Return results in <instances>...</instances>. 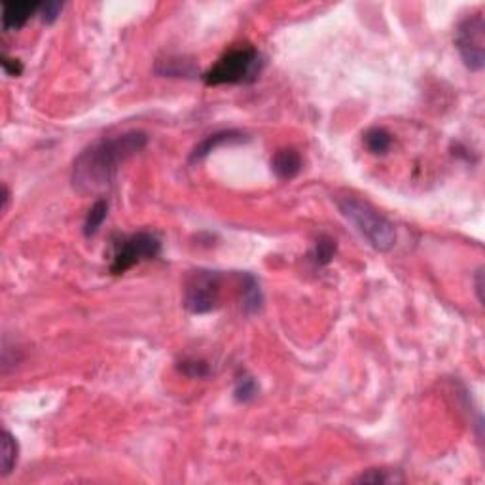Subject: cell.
<instances>
[{
    "instance_id": "obj_6",
    "label": "cell",
    "mask_w": 485,
    "mask_h": 485,
    "mask_svg": "<svg viewBox=\"0 0 485 485\" xmlns=\"http://www.w3.org/2000/svg\"><path fill=\"white\" fill-rule=\"evenodd\" d=\"M455 44L463 61L468 69L478 72L484 69V48H485V21L481 13L468 15L457 27Z\"/></svg>"
},
{
    "instance_id": "obj_5",
    "label": "cell",
    "mask_w": 485,
    "mask_h": 485,
    "mask_svg": "<svg viewBox=\"0 0 485 485\" xmlns=\"http://www.w3.org/2000/svg\"><path fill=\"white\" fill-rule=\"evenodd\" d=\"M160 250H162V242L154 233H148V231H138V233L124 237L116 245L110 271L114 275L125 273L127 269L137 266L141 261L156 258Z\"/></svg>"
},
{
    "instance_id": "obj_17",
    "label": "cell",
    "mask_w": 485,
    "mask_h": 485,
    "mask_svg": "<svg viewBox=\"0 0 485 485\" xmlns=\"http://www.w3.org/2000/svg\"><path fill=\"white\" fill-rule=\"evenodd\" d=\"M61 10H63L61 2H46V4H40L38 13H40V18H42L44 23H53V21L59 18Z\"/></svg>"
},
{
    "instance_id": "obj_2",
    "label": "cell",
    "mask_w": 485,
    "mask_h": 485,
    "mask_svg": "<svg viewBox=\"0 0 485 485\" xmlns=\"http://www.w3.org/2000/svg\"><path fill=\"white\" fill-rule=\"evenodd\" d=\"M340 212L349 224L355 226V230L366 239L373 249L387 252L396 242V228L391 220H387L381 212H377L370 203L356 198H342L337 201Z\"/></svg>"
},
{
    "instance_id": "obj_11",
    "label": "cell",
    "mask_w": 485,
    "mask_h": 485,
    "mask_svg": "<svg viewBox=\"0 0 485 485\" xmlns=\"http://www.w3.org/2000/svg\"><path fill=\"white\" fill-rule=\"evenodd\" d=\"M364 144H366V148L370 150L372 154H375V156H383L387 150L391 148L392 137L391 133L387 129H383V127H373V129L366 131V135H364Z\"/></svg>"
},
{
    "instance_id": "obj_13",
    "label": "cell",
    "mask_w": 485,
    "mask_h": 485,
    "mask_svg": "<svg viewBox=\"0 0 485 485\" xmlns=\"http://www.w3.org/2000/svg\"><path fill=\"white\" fill-rule=\"evenodd\" d=\"M261 305V292L258 280L252 275H245L242 280V307L249 313H254L260 309Z\"/></svg>"
},
{
    "instance_id": "obj_10",
    "label": "cell",
    "mask_w": 485,
    "mask_h": 485,
    "mask_svg": "<svg viewBox=\"0 0 485 485\" xmlns=\"http://www.w3.org/2000/svg\"><path fill=\"white\" fill-rule=\"evenodd\" d=\"M0 467H2V476H8L12 472L13 467L18 465L19 448L15 438L8 430L2 432V444H0Z\"/></svg>"
},
{
    "instance_id": "obj_16",
    "label": "cell",
    "mask_w": 485,
    "mask_h": 485,
    "mask_svg": "<svg viewBox=\"0 0 485 485\" xmlns=\"http://www.w3.org/2000/svg\"><path fill=\"white\" fill-rule=\"evenodd\" d=\"M256 392H258V387H256L252 377H241V380L237 381L235 399L239 402H250L256 396Z\"/></svg>"
},
{
    "instance_id": "obj_9",
    "label": "cell",
    "mask_w": 485,
    "mask_h": 485,
    "mask_svg": "<svg viewBox=\"0 0 485 485\" xmlns=\"http://www.w3.org/2000/svg\"><path fill=\"white\" fill-rule=\"evenodd\" d=\"M242 138H245V135L239 133V131H218L214 135H209V137L203 138V141L192 150L190 160H192V162H200V160L209 156L211 152H214L218 146H224V144L230 143H241Z\"/></svg>"
},
{
    "instance_id": "obj_19",
    "label": "cell",
    "mask_w": 485,
    "mask_h": 485,
    "mask_svg": "<svg viewBox=\"0 0 485 485\" xmlns=\"http://www.w3.org/2000/svg\"><path fill=\"white\" fill-rule=\"evenodd\" d=\"M2 69L8 76H19L23 72V65L18 59H10L8 56H2Z\"/></svg>"
},
{
    "instance_id": "obj_1",
    "label": "cell",
    "mask_w": 485,
    "mask_h": 485,
    "mask_svg": "<svg viewBox=\"0 0 485 485\" xmlns=\"http://www.w3.org/2000/svg\"><path fill=\"white\" fill-rule=\"evenodd\" d=\"M146 133L127 131L89 144L72 165V188L80 195H99L112 186L122 163L146 146Z\"/></svg>"
},
{
    "instance_id": "obj_4",
    "label": "cell",
    "mask_w": 485,
    "mask_h": 485,
    "mask_svg": "<svg viewBox=\"0 0 485 485\" xmlns=\"http://www.w3.org/2000/svg\"><path fill=\"white\" fill-rule=\"evenodd\" d=\"M222 292V277L218 271L198 269L193 271L184 286V305L190 313L203 315L216 309Z\"/></svg>"
},
{
    "instance_id": "obj_3",
    "label": "cell",
    "mask_w": 485,
    "mask_h": 485,
    "mask_svg": "<svg viewBox=\"0 0 485 485\" xmlns=\"http://www.w3.org/2000/svg\"><path fill=\"white\" fill-rule=\"evenodd\" d=\"M264 61L260 51L250 44L235 46L220 57L211 69L203 75L207 86H224V84H247L260 75Z\"/></svg>"
},
{
    "instance_id": "obj_14",
    "label": "cell",
    "mask_w": 485,
    "mask_h": 485,
    "mask_svg": "<svg viewBox=\"0 0 485 485\" xmlns=\"http://www.w3.org/2000/svg\"><path fill=\"white\" fill-rule=\"evenodd\" d=\"M355 481L356 484H396L402 481V478L385 468H372L366 474H361Z\"/></svg>"
},
{
    "instance_id": "obj_12",
    "label": "cell",
    "mask_w": 485,
    "mask_h": 485,
    "mask_svg": "<svg viewBox=\"0 0 485 485\" xmlns=\"http://www.w3.org/2000/svg\"><path fill=\"white\" fill-rule=\"evenodd\" d=\"M106 214H108V203L105 200L95 201L91 209L87 211L86 222H84V233H86V237H93L99 231V228L106 220Z\"/></svg>"
},
{
    "instance_id": "obj_7",
    "label": "cell",
    "mask_w": 485,
    "mask_h": 485,
    "mask_svg": "<svg viewBox=\"0 0 485 485\" xmlns=\"http://www.w3.org/2000/svg\"><path fill=\"white\" fill-rule=\"evenodd\" d=\"M40 10L37 2H4L2 4V27L4 31H19Z\"/></svg>"
},
{
    "instance_id": "obj_15",
    "label": "cell",
    "mask_w": 485,
    "mask_h": 485,
    "mask_svg": "<svg viewBox=\"0 0 485 485\" xmlns=\"http://www.w3.org/2000/svg\"><path fill=\"white\" fill-rule=\"evenodd\" d=\"M334 254H336V241L330 237H321L313 250V261L317 266H326L332 261Z\"/></svg>"
},
{
    "instance_id": "obj_8",
    "label": "cell",
    "mask_w": 485,
    "mask_h": 485,
    "mask_svg": "<svg viewBox=\"0 0 485 485\" xmlns=\"http://www.w3.org/2000/svg\"><path fill=\"white\" fill-rule=\"evenodd\" d=\"M271 171L280 181H290L302 171V156L294 148H280L271 160Z\"/></svg>"
},
{
    "instance_id": "obj_18",
    "label": "cell",
    "mask_w": 485,
    "mask_h": 485,
    "mask_svg": "<svg viewBox=\"0 0 485 485\" xmlns=\"http://www.w3.org/2000/svg\"><path fill=\"white\" fill-rule=\"evenodd\" d=\"M182 366L181 370L186 375H190V377H203V375H207L209 373V368H207L205 362H200V361H184L181 362Z\"/></svg>"
}]
</instances>
